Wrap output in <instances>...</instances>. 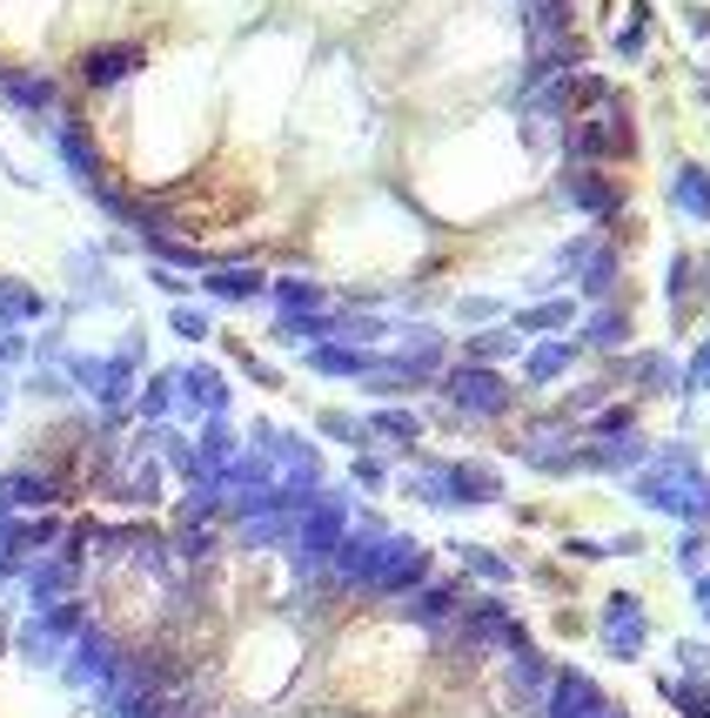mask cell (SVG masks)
<instances>
[{"label":"cell","mask_w":710,"mask_h":718,"mask_svg":"<svg viewBox=\"0 0 710 718\" xmlns=\"http://www.w3.org/2000/svg\"><path fill=\"white\" fill-rule=\"evenodd\" d=\"M664 698H670V705H684L690 718H710V685H697V678H670V685H664Z\"/></svg>","instance_id":"cell-11"},{"label":"cell","mask_w":710,"mask_h":718,"mask_svg":"<svg viewBox=\"0 0 710 718\" xmlns=\"http://www.w3.org/2000/svg\"><path fill=\"white\" fill-rule=\"evenodd\" d=\"M276 296H282V309H295V315H302V309H315V302H322V289H315V282H282V289H276Z\"/></svg>","instance_id":"cell-21"},{"label":"cell","mask_w":710,"mask_h":718,"mask_svg":"<svg viewBox=\"0 0 710 718\" xmlns=\"http://www.w3.org/2000/svg\"><path fill=\"white\" fill-rule=\"evenodd\" d=\"M422 578H429V557L416 544H402V537L396 544H376V571H369L376 591H416Z\"/></svg>","instance_id":"cell-2"},{"label":"cell","mask_w":710,"mask_h":718,"mask_svg":"<svg viewBox=\"0 0 710 718\" xmlns=\"http://www.w3.org/2000/svg\"><path fill=\"white\" fill-rule=\"evenodd\" d=\"M644 28H650V8H637V14H631V28L616 34V54H624V61H637V54H644Z\"/></svg>","instance_id":"cell-18"},{"label":"cell","mask_w":710,"mask_h":718,"mask_svg":"<svg viewBox=\"0 0 710 718\" xmlns=\"http://www.w3.org/2000/svg\"><path fill=\"white\" fill-rule=\"evenodd\" d=\"M208 296H222V302L261 296V276H255V269H222V276H208Z\"/></svg>","instance_id":"cell-10"},{"label":"cell","mask_w":710,"mask_h":718,"mask_svg":"<svg viewBox=\"0 0 710 718\" xmlns=\"http://www.w3.org/2000/svg\"><path fill=\"white\" fill-rule=\"evenodd\" d=\"M616 282V256L610 249H596V262H590V276H583V296H603Z\"/></svg>","instance_id":"cell-20"},{"label":"cell","mask_w":710,"mask_h":718,"mask_svg":"<svg viewBox=\"0 0 710 718\" xmlns=\"http://www.w3.org/2000/svg\"><path fill=\"white\" fill-rule=\"evenodd\" d=\"M603 718H624V711H603Z\"/></svg>","instance_id":"cell-28"},{"label":"cell","mask_w":710,"mask_h":718,"mask_svg":"<svg viewBox=\"0 0 710 718\" xmlns=\"http://www.w3.org/2000/svg\"><path fill=\"white\" fill-rule=\"evenodd\" d=\"M603 645H610L616 658H637V652H644V611H637V598H610Z\"/></svg>","instance_id":"cell-4"},{"label":"cell","mask_w":710,"mask_h":718,"mask_svg":"<svg viewBox=\"0 0 710 718\" xmlns=\"http://www.w3.org/2000/svg\"><path fill=\"white\" fill-rule=\"evenodd\" d=\"M690 28H697V34H710V8H690Z\"/></svg>","instance_id":"cell-27"},{"label":"cell","mask_w":710,"mask_h":718,"mask_svg":"<svg viewBox=\"0 0 710 718\" xmlns=\"http://www.w3.org/2000/svg\"><path fill=\"white\" fill-rule=\"evenodd\" d=\"M135 67V47H115V54H95V61H87V82H115V74H128Z\"/></svg>","instance_id":"cell-15"},{"label":"cell","mask_w":710,"mask_h":718,"mask_svg":"<svg viewBox=\"0 0 710 718\" xmlns=\"http://www.w3.org/2000/svg\"><path fill=\"white\" fill-rule=\"evenodd\" d=\"M174 330H182V336H208V315H195V309H174Z\"/></svg>","instance_id":"cell-25"},{"label":"cell","mask_w":710,"mask_h":718,"mask_svg":"<svg viewBox=\"0 0 710 718\" xmlns=\"http://www.w3.org/2000/svg\"><path fill=\"white\" fill-rule=\"evenodd\" d=\"M563 189H570V195H577V208H590V215H616V208H624V189L603 182L596 169H570V175H563Z\"/></svg>","instance_id":"cell-5"},{"label":"cell","mask_w":710,"mask_h":718,"mask_svg":"<svg viewBox=\"0 0 710 718\" xmlns=\"http://www.w3.org/2000/svg\"><path fill=\"white\" fill-rule=\"evenodd\" d=\"M544 718H603V692H596V678H590V672H557Z\"/></svg>","instance_id":"cell-3"},{"label":"cell","mask_w":710,"mask_h":718,"mask_svg":"<svg viewBox=\"0 0 710 718\" xmlns=\"http://www.w3.org/2000/svg\"><path fill=\"white\" fill-rule=\"evenodd\" d=\"M470 637H503V645H516L523 631H516V624H509V611L490 598V604H476V611H470Z\"/></svg>","instance_id":"cell-8"},{"label":"cell","mask_w":710,"mask_h":718,"mask_svg":"<svg viewBox=\"0 0 710 718\" xmlns=\"http://www.w3.org/2000/svg\"><path fill=\"white\" fill-rule=\"evenodd\" d=\"M470 356H476V369L496 363V356H516V330H483V336H470Z\"/></svg>","instance_id":"cell-13"},{"label":"cell","mask_w":710,"mask_h":718,"mask_svg":"<svg viewBox=\"0 0 710 718\" xmlns=\"http://www.w3.org/2000/svg\"><path fill=\"white\" fill-rule=\"evenodd\" d=\"M463 557H470V565H476L483 578H509V565H503V557H496V550H463Z\"/></svg>","instance_id":"cell-23"},{"label":"cell","mask_w":710,"mask_h":718,"mask_svg":"<svg viewBox=\"0 0 710 718\" xmlns=\"http://www.w3.org/2000/svg\"><path fill=\"white\" fill-rule=\"evenodd\" d=\"M537 21L544 28H570V0H537Z\"/></svg>","instance_id":"cell-24"},{"label":"cell","mask_w":710,"mask_h":718,"mask_svg":"<svg viewBox=\"0 0 710 718\" xmlns=\"http://www.w3.org/2000/svg\"><path fill=\"white\" fill-rule=\"evenodd\" d=\"M690 383H710V343H703V356H697V369H690Z\"/></svg>","instance_id":"cell-26"},{"label":"cell","mask_w":710,"mask_h":718,"mask_svg":"<svg viewBox=\"0 0 710 718\" xmlns=\"http://www.w3.org/2000/svg\"><path fill=\"white\" fill-rule=\"evenodd\" d=\"M570 356H577V343H537V350H529V376L550 383V376H563V369H570Z\"/></svg>","instance_id":"cell-9"},{"label":"cell","mask_w":710,"mask_h":718,"mask_svg":"<svg viewBox=\"0 0 710 718\" xmlns=\"http://www.w3.org/2000/svg\"><path fill=\"white\" fill-rule=\"evenodd\" d=\"M450 611H456V585H429V591L416 598V611H409V618L435 624V618H450Z\"/></svg>","instance_id":"cell-14"},{"label":"cell","mask_w":710,"mask_h":718,"mask_svg":"<svg viewBox=\"0 0 710 718\" xmlns=\"http://www.w3.org/2000/svg\"><path fill=\"white\" fill-rule=\"evenodd\" d=\"M570 154H577V162H610V154H616L610 121H583V128L570 135Z\"/></svg>","instance_id":"cell-7"},{"label":"cell","mask_w":710,"mask_h":718,"mask_svg":"<svg viewBox=\"0 0 710 718\" xmlns=\"http://www.w3.org/2000/svg\"><path fill=\"white\" fill-rule=\"evenodd\" d=\"M442 389H450L456 396V410H470V417H503L509 410V383L496 376V369H450V383H442Z\"/></svg>","instance_id":"cell-1"},{"label":"cell","mask_w":710,"mask_h":718,"mask_svg":"<svg viewBox=\"0 0 710 718\" xmlns=\"http://www.w3.org/2000/svg\"><path fill=\"white\" fill-rule=\"evenodd\" d=\"M309 363H315L322 376H363V369H369V363H363V356H355V350H335V343H322V350H315Z\"/></svg>","instance_id":"cell-12"},{"label":"cell","mask_w":710,"mask_h":718,"mask_svg":"<svg viewBox=\"0 0 710 718\" xmlns=\"http://www.w3.org/2000/svg\"><path fill=\"white\" fill-rule=\"evenodd\" d=\"M376 430H383V437H396V443H416V417H402V410H383V417H376Z\"/></svg>","instance_id":"cell-22"},{"label":"cell","mask_w":710,"mask_h":718,"mask_svg":"<svg viewBox=\"0 0 710 718\" xmlns=\"http://www.w3.org/2000/svg\"><path fill=\"white\" fill-rule=\"evenodd\" d=\"M570 95H577L583 108H610V95H616V88L603 82V74H577V82H570Z\"/></svg>","instance_id":"cell-17"},{"label":"cell","mask_w":710,"mask_h":718,"mask_svg":"<svg viewBox=\"0 0 710 718\" xmlns=\"http://www.w3.org/2000/svg\"><path fill=\"white\" fill-rule=\"evenodd\" d=\"M570 323V302H537V309H523V330H563Z\"/></svg>","instance_id":"cell-16"},{"label":"cell","mask_w":710,"mask_h":718,"mask_svg":"<svg viewBox=\"0 0 710 718\" xmlns=\"http://www.w3.org/2000/svg\"><path fill=\"white\" fill-rule=\"evenodd\" d=\"M677 202H684L697 222H710V175H703L697 162H684V169H677Z\"/></svg>","instance_id":"cell-6"},{"label":"cell","mask_w":710,"mask_h":718,"mask_svg":"<svg viewBox=\"0 0 710 718\" xmlns=\"http://www.w3.org/2000/svg\"><path fill=\"white\" fill-rule=\"evenodd\" d=\"M624 336H631V323H624V315H596V323H590V343H596V350H616Z\"/></svg>","instance_id":"cell-19"}]
</instances>
